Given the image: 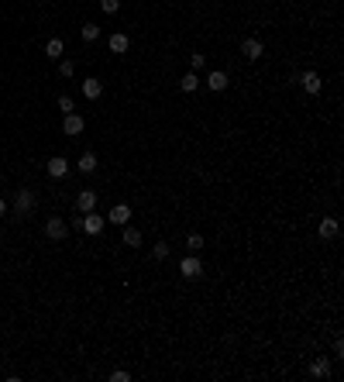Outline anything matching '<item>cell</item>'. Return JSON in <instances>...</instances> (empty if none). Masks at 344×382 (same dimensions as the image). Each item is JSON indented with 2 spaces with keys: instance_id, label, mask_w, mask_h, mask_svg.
Here are the masks:
<instances>
[{
  "instance_id": "6da1fadb",
  "label": "cell",
  "mask_w": 344,
  "mask_h": 382,
  "mask_svg": "<svg viewBox=\"0 0 344 382\" xmlns=\"http://www.w3.org/2000/svg\"><path fill=\"white\" fill-rule=\"evenodd\" d=\"M66 234H69L66 220H62V217H48V224H45V238H48V241H66Z\"/></svg>"
},
{
  "instance_id": "7a4b0ae2",
  "label": "cell",
  "mask_w": 344,
  "mask_h": 382,
  "mask_svg": "<svg viewBox=\"0 0 344 382\" xmlns=\"http://www.w3.org/2000/svg\"><path fill=\"white\" fill-rule=\"evenodd\" d=\"M241 55L248 59V62H258V59L265 55V45L258 38H244V42H241Z\"/></svg>"
},
{
  "instance_id": "3957f363",
  "label": "cell",
  "mask_w": 344,
  "mask_h": 382,
  "mask_svg": "<svg viewBox=\"0 0 344 382\" xmlns=\"http://www.w3.org/2000/svg\"><path fill=\"white\" fill-rule=\"evenodd\" d=\"M179 272H183L186 279H200L203 276V262H200L196 255H186L183 262H179Z\"/></svg>"
},
{
  "instance_id": "277c9868",
  "label": "cell",
  "mask_w": 344,
  "mask_h": 382,
  "mask_svg": "<svg viewBox=\"0 0 344 382\" xmlns=\"http://www.w3.org/2000/svg\"><path fill=\"white\" fill-rule=\"evenodd\" d=\"M14 210H17L21 217H28V214L34 210V193H31V189H21V193L14 197Z\"/></svg>"
},
{
  "instance_id": "5b68a950",
  "label": "cell",
  "mask_w": 344,
  "mask_h": 382,
  "mask_svg": "<svg viewBox=\"0 0 344 382\" xmlns=\"http://www.w3.org/2000/svg\"><path fill=\"white\" fill-rule=\"evenodd\" d=\"M299 83H303V90H307V93H313V97H317V93L323 90L320 72H313V69H310V72H303V76H299Z\"/></svg>"
},
{
  "instance_id": "8992f818",
  "label": "cell",
  "mask_w": 344,
  "mask_h": 382,
  "mask_svg": "<svg viewBox=\"0 0 344 382\" xmlns=\"http://www.w3.org/2000/svg\"><path fill=\"white\" fill-rule=\"evenodd\" d=\"M83 127H86V121H83L76 110H72V114H66V121H62V131H66V135H72V138H76V135H83Z\"/></svg>"
},
{
  "instance_id": "52a82bcc",
  "label": "cell",
  "mask_w": 344,
  "mask_h": 382,
  "mask_svg": "<svg viewBox=\"0 0 344 382\" xmlns=\"http://www.w3.org/2000/svg\"><path fill=\"white\" fill-rule=\"evenodd\" d=\"M206 86H210L214 93H224V90H227V72H224V69H214L210 76H206Z\"/></svg>"
},
{
  "instance_id": "ba28073f",
  "label": "cell",
  "mask_w": 344,
  "mask_h": 382,
  "mask_svg": "<svg viewBox=\"0 0 344 382\" xmlns=\"http://www.w3.org/2000/svg\"><path fill=\"white\" fill-rule=\"evenodd\" d=\"M66 173H69V162L62 155H52V159H48V176H52V179H62Z\"/></svg>"
},
{
  "instance_id": "9c48e42d",
  "label": "cell",
  "mask_w": 344,
  "mask_h": 382,
  "mask_svg": "<svg viewBox=\"0 0 344 382\" xmlns=\"http://www.w3.org/2000/svg\"><path fill=\"white\" fill-rule=\"evenodd\" d=\"M80 224H83V231H86V234H100L103 231V217H100V214H93V210L80 220Z\"/></svg>"
},
{
  "instance_id": "30bf717a",
  "label": "cell",
  "mask_w": 344,
  "mask_h": 382,
  "mask_svg": "<svg viewBox=\"0 0 344 382\" xmlns=\"http://www.w3.org/2000/svg\"><path fill=\"white\" fill-rule=\"evenodd\" d=\"M93 207H97V193H93V189H80V197H76V210L90 214Z\"/></svg>"
},
{
  "instance_id": "8fae6325",
  "label": "cell",
  "mask_w": 344,
  "mask_h": 382,
  "mask_svg": "<svg viewBox=\"0 0 344 382\" xmlns=\"http://www.w3.org/2000/svg\"><path fill=\"white\" fill-rule=\"evenodd\" d=\"M127 220H131V207H127V203H117V207L110 210V224H117V227H124Z\"/></svg>"
},
{
  "instance_id": "7c38bea8",
  "label": "cell",
  "mask_w": 344,
  "mask_h": 382,
  "mask_svg": "<svg viewBox=\"0 0 344 382\" xmlns=\"http://www.w3.org/2000/svg\"><path fill=\"white\" fill-rule=\"evenodd\" d=\"M76 169H80V173H97V155H93V151H83L80 155V162H76Z\"/></svg>"
},
{
  "instance_id": "4fadbf2b",
  "label": "cell",
  "mask_w": 344,
  "mask_h": 382,
  "mask_svg": "<svg viewBox=\"0 0 344 382\" xmlns=\"http://www.w3.org/2000/svg\"><path fill=\"white\" fill-rule=\"evenodd\" d=\"M317 234H320L323 241H327V238H337V220H334V217H323L320 227H317Z\"/></svg>"
},
{
  "instance_id": "5bb4252c",
  "label": "cell",
  "mask_w": 344,
  "mask_h": 382,
  "mask_svg": "<svg viewBox=\"0 0 344 382\" xmlns=\"http://www.w3.org/2000/svg\"><path fill=\"white\" fill-rule=\"evenodd\" d=\"M127 48H131V38H127V35H121V31H117V35H110V52H117V55H121V52H127Z\"/></svg>"
},
{
  "instance_id": "9a60e30c",
  "label": "cell",
  "mask_w": 344,
  "mask_h": 382,
  "mask_svg": "<svg viewBox=\"0 0 344 382\" xmlns=\"http://www.w3.org/2000/svg\"><path fill=\"white\" fill-rule=\"evenodd\" d=\"M310 375H317V379H327V375H331V361H327V358H317L313 365H310Z\"/></svg>"
},
{
  "instance_id": "2e32d148",
  "label": "cell",
  "mask_w": 344,
  "mask_h": 382,
  "mask_svg": "<svg viewBox=\"0 0 344 382\" xmlns=\"http://www.w3.org/2000/svg\"><path fill=\"white\" fill-rule=\"evenodd\" d=\"M100 93H103V83H100V80H86V83H83V97H90V100H97Z\"/></svg>"
},
{
  "instance_id": "e0dca14e",
  "label": "cell",
  "mask_w": 344,
  "mask_h": 382,
  "mask_svg": "<svg viewBox=\"0 0 344 382\" xmlns=\"http://www.w3.org/2000/svg\"><path fill=\"white\" fill-rule=\"evenodd\" d=\"M124 244L127 248H138V244H141V231L131 227V224H124Z\"/></svg>"
},
{
  "instance_id": "ac0fdd59",
  "label": "cell",
  "mask_w": 344,
  "mask_h": 382,
  "mask_svg": "<svg viewBox=\"0 0 344 382\" xmlns=\"http://www.w3.org/2000/svg\"><path fill=\"white\" fill-rule=\"evenodd\" d=\"M62 48H66V45H62V38H48L45 55H48V59H59V55H62Z\"/></svg>"
},
{
  "instance_id": "d6986e66",
  "label": "cell",
  "mask_w": 344,
  "mask_h": 382,
  "mask_svg": "<svg viewBox=\"0 0 344 382\" xmlns=\"http://www.w3.org/2000/svg\"><path fill=\"white\" fill-rule=\"evenodd\" d=\"M196 86H200V80H196V72H186V76H183V83H179V90H183V93H193Z\"/></svg>"
},
{
  "instance_id": "ffe728a7",
  "label": "cell",
  "mask_w": 344,
  "mask_h": 382,
  "mask_svg": "<svg viewBox=\"0 0 344 382\" xmlns=\"http://www.w3.org/2000/svg\"><path fill=\"white\" fill-rule=\"evenodd\" d=\"M100 38V28L97 24H83V42H97Z\"/></svg>"
},
{
  "instance_id": "44dd1931",
  "label": "cell",
  "mask_w": 344,
  "mask_h": 382,
  "mask_svg": "<svg viewBox=\"0 0 344 382\" xmlns=\"http://www.w3.org/2000/svg\"><path fill=\"white\" fill-rule=\"evenodd\" d=\"M59 76H62V80H69V76H76V66H72L69 59H62V62H59Z\"/></svg>"
},
{
  "instance_id": "7402d4cb",
  "label": "cell",
  "mask_w": 344,
  "mask_h": 382,
  "mask_svg": "<svg viewBox=\"0 0 344 382\" xmlns=\"http://www.w3.org/2000/svg\"><path fill=\"white\" fill-rule=\"evenodd\" d=\"M59 110H62V114H72V110H76L72 97H59Z\"/></svg>"
},
{
  "instance_id": "603a6c76",
  "label": "cell",
  "mask_w": 344,
  "mask_h": 382,
  "mask_svg": "<svg viewBox=\"0 0 344 382\" xmlns=\"http://www.w3.org/2000/svg\"><path fill=\"white\" fill-rule=\"evenodd\" d=\"M100 7H103V14H117L121 11V0H100Z\"/></svg>"
},
{
  "instance_id": "cb8c5ba5",
  "label": "cell",
  "mask_w": 344,
  "mask_h": 382,
  "mask_svg": "<svg viewBox=\"0 0 344 382\" xmlns=\"http://www.w3.org/2000/svg\"><path fill=\"white\" fill-rule=\"evenodd\" d=\"M151 255H155L159 262H162V258H169V244H165V241H159L155 248H151Z\"/></svg>"
},
{
  "instance_id": "d4e9b609",
  "label": "cell",
  "mask_w": 344,
  "mask_h": 382,
  "mask_svg": "<svg viewBox=\"0 0 344 382\" xmlns=\"http://www.w3.org/2000/svg\"><path fill=\"white\" fill-rule=\"evenodd\" d=\"M186 244H189V252H200V248H203V238H200V234H189Z\"/></svg>"
},
{
  "instance_id": "484cf974",
  "label": "cell",
  "mask_w": 344,
  "mask_h": 382,
  "mask_svg": "<svg viewBox=\"0 0 344 382\" xmlns=\"http://www.w3.org/2000/svg\"><path fill=\"white\" fill-rule=\"evenodd\" d=\"M110 379H114V382H127V379H131V372H114Z\"/></svg>"
},
{
  "instance_id": "4316f807",
  "label": "cell",
  "mask_w": 344,
  "mask_h": 382,
  "mask_svg": "<svg viewBox=\"0 0 344 382\" xmlns=\"http://www.w3.org/2000/svg\"><path fill=\"white\" fill-rule=\"evenodd\" d=\"M4 214H7V203H4V200H0V217H4Z\"/></svg>"
}]
</instances>
